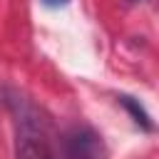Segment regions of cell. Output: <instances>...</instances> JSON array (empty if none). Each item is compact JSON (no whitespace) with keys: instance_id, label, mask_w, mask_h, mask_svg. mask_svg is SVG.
I'll return each mask as SVG.
<instances>
[{"instance_id":"6da1fadb","label":"cell","mask_w":159,"mask_h":159,"mask_svg":"<svg viewBox=\"0 0 159 159\" xmlns=\"http://www.w3.org/2000/svg\"><path fill=\"white\" fill-rule=\"evenodd\" d=\"M5 104L12 117V132H15V159H52L45 129L40 122L37 109L27 97L20 92H7Z\"/></svg>"},{"instance_id":"7a4b0ae2","label":"cell","mask_w":159,"mask_h":159,"mask_svg":"<svg viewBox=\"0 0 159 159\" xmlns=\"http://www.w3.org/2000/svg\"><path fill=\"white\" fill-rule=\"evenodd\" d=\"M65 159H107V147L94 129L75 127L65 137Z\"/></svg>"},{"instance_id":"3957f363","label":"cell","mask_w":159,"mask_h":159,"mask_svg":"<svg viewBox=\"0 0 159 159\" xmlns=\"http://www.w3.org/2000/svg\"><path fill=\"white\" fill-rule=\"evenodd\" d=\"M119 102H122V104H124V107H127V109L132 112V117H134V122H137V124H142L144 129H152L149 114H147V112L142 109V104H137V102H134L132 97H119Z\"/></svg>"},{"instance_id":"277c9868","label":"cell","mask_w":159,"mask_h":159,"mask_svg":"<svg viewBox=\"0 0 159 159\" xmlns=\"http://www.w3.org/2000/svg\"><path fill=\"white\" fill-rule=\"evenodd\" d=\"M70 0H45V5H52V7H60V5H67Z\"/></svg>"},{"instance_id":"5b68a950","label":"cell","mask_w":159,"mask_h":159,"mask_svg":"<svg viewBox=\"0 0 159 159\" xmlns=\"http://www.w3.org/2000/svg\"><path fill=\"white\" fill-rule=\"evenodd\" d=\"M132 2H139V0H132Z\"/></svg>"}]
</instances>
